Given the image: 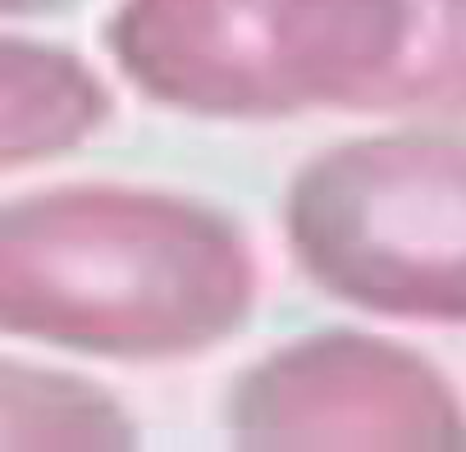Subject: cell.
<instances>
[{"label": "cell", "mask_w": 466, "mask_h": 452, "mask_svg": "<svg viewBox=\"0 0 466 452\" xmlns=\"http://www.w3.org/2000/svg\"><path fill=\"white\" fill-rule=\"evenodd\" d=\"M298 270L407 325H466V133L402 128L307 160L284 196Z\"/></svg>", "instance_id": "3"}, {"label": "cell", "mask_w": 466, "mask_h": 452, "mask_svg": "<svg viewBox=\"0 0 466 452\" xmlns=\"http://www.w3.org/2000/svg\"><path fill=\"white\" fill-rule=\"evenodd\" d=\"M78 0H0V19H37V15H60Z\"/></svg>", "instance_id": "8"}, {"label": "cell", "mask_w": 466, "mask_h": 452, "mask_svg": "<svg viewBox=\"0 0 466 452\" xmlns=\"http://www.w3.org/2000/svg\"><path fill=\"white\" fill-rule=\"evenodd\" d=\"M261 270L224 210L119 183L0 201V334L106 361H187L257 311Z\"/></svg>", "instance_id": "1"}, {"label": "cell", "mask_w": 466, "mask_h": 452, "mask_svg": "<svg viewBox=\"0 0 466 452\" xmlns=\"http://www.w3.org/2000/svg\"><path fill=\"white\" fill-rule=\"evenodd\" d=\"M407 33V0H119V78L197 119L370 110Z\"/></svg>", "instance_id": "2"}, {"label": "cell", "mask_w": 466, "mask_h": 452, "mask_svg": "<svg viewBox=\"0 0 466 452\" xmlns=\"http://www.w3.org/2000/svg\"><path fill=\"white\" fill-rule=\"evenodd\" d=\"M370 110L466 119V0H407L402 51Z\"/></svg>", "instance_id": "7"}, {"label": "cell", "mask_w": 466, "mask_h": 452, "mask_svg": "<svg viewBox=\"0 0 466 452\" xmlns=\"http://www.w3.org/2000/svg\"><path fill=\"white\" fill-rule=\"evenodd\" d=\"M110 115L115 96L83 55L0 33V174L78 151Z\"/></svg>", "instance_id": "5"}, {"label": "cell", "mask_w": 466, "mask_h": 452, "mask_svg": "<svg viewBox=\"0 0 466 452\" xmlns=\"http://www.w3.org/2000/svg\"><path fill=\"white\" fill-rule=\"evenodd\" d=\"M137 425L101 384L0 357V447H133Z\"/></svg>", "instance_id": "6"}, {"label": "cell", "mask_w": 466, "mask_h": 452, "mask_svg": "<svg viewBox=\"0 0 466 452\" xmlns=\"http://www.w3.org/2000/svg\"><path fill=\"white\" fill-rule=\"evenodd\" d=\"M243 447H466V402L448 375L380 334H302L243 370L224 407Z\"/></svg>", "instance_id": "4"}]
</instances>
